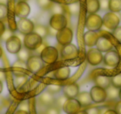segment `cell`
<instances>
[{
    "label": "cell",
    "instance_id": "20",
    "mask_svg": "<svg viewBox=\"0 0 121 114\" xmlns=\"http://www.w3.org/2000/svg\"><path fill=\"white\" fill-rule=\"evenodd\" d=\"M98 38L99 34L94 31L88 30L84 34V43L87 47H93L95 45Z\"/></svg>",
    "mask_w": 121,
    "mask_h": 114
},
{
    "label": "cell",
    "instance_id": "8",
    "mask_svg": "<svg viewBox=\"0 0 121 114\" xmlns=\"http://www.w3.org/2000/svg\"><path fill=\"white\" fill-rule=\"evenodd\" d=\"M103 25L107 28L109 30H114L119 26V18L116 14V13L109 12L104 14L102 19Z\"/></svg>",
    "mask_w": 121,
    "mask_h": 114
},
{
    "label": "cell",
    "instance_id": "15",
    "mask_svg": "<svg viewBox=\"0 0 121 114\" xmlns=\"http://www.w3.org/2000/svg\"><path fill=\"white\" fill-rule=\"evenodd\" d=\"M30 6L28 5V4L27 2L20 1V2H17V4H15L14 13H15L17 17L20 18V19L27 18L30 14Z\"/></svg>",
    "mask_w": 121,
    "mask_h": 114
},
{
    "label": "cell",
    "instance_id": "40",
    "mask_svg": "<svg viewBox=\"0 0 121 114\" xmlns=\"http://www.w3.org/2000/svg\"><path fill=\"white\" fill-rule=\"evenodd\" d=\"M13 67H22V68H26V62H23V61H21V60H17V62H14L13 64Z\"/></svg>",
    "mask_w": 121,
    "mask_h": 114
},
{
    "label": "cell",
    "instance_id": "11",
    "mask_svg": "<svg viewBox=\"0 0 121 114\" xmlns=\"http://www.w3.org/2000/svg\"><path fill=\"white\" fill-rule=\"evenodd\" d=\"M34 24L27 18L20 19L17 22V29L23 35H27L28 33L33 32Z\"/></svg>",
    "mask_w": 121,
    "mask_h": 114
},
{
    "label": "cell",
    "instance_id": "50",
    "mask_svg": "<svg viewBox=\"0 0 121 114\" xmlns=\"http://www.w3.org/2000/svg\"><path fill=\"white\" fill-rule=\"evenodd\" d=\"M3 88H4V85H3V82L0 81V93L3 92Z\"/></svg>",
    "mask_w": 121,
    "mask_h": 114
},
{
    "label": "cell",
    "instance_id": "22",
    "mask_svg": "<svg viewBox=\"0 0 121 114\" xmlns=\"http://www.w3.org/2000/svg\"><path fill=\"white\" fill-rule=\"evenodd\" d=\"M86 12L89 14H96L99 10V0H86Z\"/></svg>",
    "mask_w": 121,
    "mask_h": 114
},
{
    "label": "cell",
    "instance_id": "32",
    "mask_svg": "<svg viewBox=\"0 0 121 114\" xmlns=\"http://www.w3.org/2000/svg\"><path fill=\"white\" fill-rule=\"evenodd\" d=\"M62 89V87L60 85H56V84H51V85H48L47 87V91L49 92L52 94H56L58 93L59 92H60V90Z\"/></svg>",
    "mask_w": 121,
    "mask_h": 114
},
{
    "label": "cell",
    "instance_id": "41",
    "mask_svg": "<svg viewBox=\"0 0 121 114\" xmlns=\"http://www.w3.org/2000/svg\"><path fill=\"white\" fill-rule=\"evenodd\" d=\"M47 33H48V35L50 36H52V37H56V33H57V30L54 29L53 28H52L50 25L47 27Z\"/></svg>",
    "mask_w": 121,
    "mask_h": 114
},
{
    "label": "cell",
    "instance_id": "44",
    "mask_svg": "<svg viewBox=\"0 0 121 114\" xmlns=\"http://www.w3.org/2000/svg\"><path fill=\"white\" fill-rule=\"evenodd\" d=\"M115 112L118 114H121V100L118 102L115 105Z\"/></svg>",
    "mask_w": 121,
    "mask_h": 114
},
{
    "label": "cell",
    "instance_id": "28",
    "mask_svg": "<svg viewBox=\"0 0 121 114\" xmlns=\"http://www.w3.org/2000/svg\"><path fill=\"white\" fill-rule=\"evenodd\" d=\"M33 32L36 33L37 34H38L40 37H42V38H46L48 35V33H47V27L42 25V24H37V25L34 26Z\"/></svg>",
    "mask_w": 121,
    "mask_h": 114
},
{
    "label": "cell",
    "instance_id": "21",
    "mask_svg": "<svg viewBox=\"0 0 121 114\" xmlns=\"http://www.w3.org/2000/svg\"><path fill=\"white\" fill-rule=\"evenodd\" d=\"M95 83L96 86H99L103 88H107L111 84V77L104 75H99L95 78Z\"/></svg>",
    "mask_w": 121,
    "mask_h": 114
},
{
    "label": "cell",
    "instance_id": "25",
    "mask_svg": "<svg viewBox=\"0 0 121 114\" xmlns=\"http://www.w3.org/2000/svg\"><path fill=\"white\" fill-rule=\"evenodd\" d=\"M31 55H32V54H31V50L26 48L25 47L21 48V49L17 53V58H18L19 60L23 61V62H27V60L29 58V57H30Z\"/></svg>",
    "mask_w": 121,
    "mask_h": 114
},
{
    "label": "cell",
    "instance_id": "29",
    "mask_svg": "<svg viewBox=\"0 0 121 114\" xmlns=\"http://www.w3.org/2000/svg\"><path fill=\"white\" fill-rule=\"evenodd\" d=\"M60 108L56 107L55 105L47 107L45 110L39 111V114H60Z\"/></svg>",
    "mask_w": 121,
    "mask_h": 114
},
{
    "label": "cell",
    "instance_id": "48",
    "mask_svg": "<svg viewBox=\"0 0 121 114\" xmlns=\"http://www.w3.org/2000/svg\"><path fill=\"white\" fill-rule=\"evenodd\" d=\"M5 79V73L2 71H0V81H4Z\"/></svg>",
    "mask_w": 121,
    "mask_h": 114
},
{
    "label": "cell",
    "instance_id": "14",
    "mask_svg": "<svg viewBox=\"0 0 121 114\" xmlns=\"http://www.w3.org/2000/svg\"><path fill=\"white\" fill-rule=\"evenodd\" d=\"M6 48L8 52L13 54H17L22 48V42L20 38L15 35H13L6 41Z\"/></svg>",
    "mask_w": 121,
    "mask_h": 114
},
{
    "label": "cell",
    "instance_id": "33",
    "mask_svg": "<svg viewBox=\"0 0 121 114\" xmlns=\"http://www.w3.org/2000/svg\"><path fill=\"white\" fill-rule=\"evenodd\" d=\"M111 85L117 88H121V73L111 77Z\"/></svg>",
    "mask_w": 121,
    "mask_h": 114
},
{
    "label": "cell",
    "instance_id": "13",
    "mask_svg": "<svg viewBox=\"0 0 121 114\" xmlns=\"http://www.w3.org/2000/svg\"><path fill=\"white\" fill-rule=\"evenodd\" d=\"M103 61L106 66L114 67L119 63L120 57H119V54L118 53L117 51L111 49V50L106 52L105 55L103 57Z\"/></svg>",
    "mask_w": 121,
    "mask_h": 114
},
{
    "label": "cell",
    "instance_id": "51",
    "mask_svg": "<svg viewBox=\"0 0 121 114\" xmlns=\"http://www.w3.org/2000/svg\"><path fill=\"white\" fill-rule=\"evenodd\" d=\"M2 55H3V49H2V48L0 47V58H1Z\"/></svg>",
    "mask_w": 121,
    "mask_h": 114
},
{
    "label": "cell",
    "instance_id": "3",
    "mask_svg": "<svg viewBox=\"0 0 121 114\" xmlns=\"http://www.w3.org/2000/svg\"><path fill=\"white\" fill-rule=\"evenodd\" d=\"M85 26L87 28V30L96 32V31L99 30L103 26L102 18L96 14H89L86 17Z\"/></svg>",
    "mask_w": 121,
    "mask_h": 114
},
{
    "label": "cell",
    "instance_id": "26",
    "mask_svg": "<svg viewBox=\"0 0 121 114\" xmlns=\"http://www.w3.org/2000/svg\"><path fill=\"white\" fill-rule=\"evenodd\" d=\"M27 76L23 74H17L14 78V85L17 88H20L27 83Z\"/></svg>",
    "mask_w": 121,
    "mask_h": 114
},
{
    "label": "cell",
    "instance_id": "1",
    "mask_svg": "<svg viewBox=\"0 0 121 114\" xmlns=\"http://www.w3.org/2000/svg\"><path fill=\"white\" fill-rule=\"evenodd\" d=\"M40 57L44 63L52 64L58 59L59 52L56 48L52 46H46L40 53Z\"/></svg>",
    "mask_w": 121,
    "mask_h": 114
},
{
    "label": "cell",
    "instance_id": "34",
    "mask_svg": "<svg viewBox=\"0 0 121 114\" xmlns=\"http://www.w3.org/2000/svg\"><path fill=\"white\" fill-rule=\"evenodd\" d=\"M51 12L53 14H63V8L61 5L60 4H52V6L51 7L50 9Z\"/></svg>",
    "mask_w": 121,
    "mask_h": 114
},
{
    "label": "cell",
    "instance_id": "35",
    "mask_svg": "<svg viewBox=\"0 0 121 114\" xmlns=\"http://www.w3.org/2000/svg\"><path fill=\"white\" fill-rule=\"evenodd\" d=\"M66 99H67V97H66V96H60V97H59L58 98H56L55 100V103H54V105L56 106V107H57L58 108H62L63 105H64L65 102L66 101Z\"/></svg>",
    "mask_w": 121,
    "mask_h": 114
},
{
    "label": "cell",
    "instance_id": "46",
    "mask_svg": "<svg viewBox=\"0 0 121 114\" xmlns=\"http://www.w3.org/2000/svg\"><path fill=\"white\" fill-rule=\"evenodd\" d=\"M104 114H118L115 112V110H113V109H108L105 110V112H104Z\"/></svg>",
    "mask_w": 121,
    "mask_h": 114
},
{
    "label": "cell",
    "instance_id": "31",
    "mask_svg": "<svg viewBox=\"0 0 121 114\" xmlns=\"http://www.w3.org/2000/svg\"><path fill=\"white\" fill-rule=\"evenodd\" d=\"M8 17V7L6 4L0 3V21L4 22L7 20Z\"/></svg>",
    "mask_w": 121,
    "mask_h": 114
},
{
    "label": "cell",
    "instance_id": "53",
    "mask_svg": "<svg viewBox=\"0 0 121 114\" xmlns=\"http://www.w3.org/2000/svg\"><path fill=\"white\" fill-rule=\"evenodd\" d=\"M17 2H20V1H24V2H26V1H27V0H17Z\"/></svg>",
    "mask_w": 121,
    "mask_h": 114
},
{
    "label": "cell",
    "instance_id": "12",
    "mask_svg": "<svg viewBox=\"0 0 121 114\" xmlns=\"http://www.w3.org/2000/svg\"><path fill=\"white\" fill-rule=\"evenodd\" d=\"M82 106L76 98H67L65 102L62 109L67 114H76L81 109Z\"/></svg>",
    "mask_w": 121,
    "mask_h": 114
},
{
    "label": "cell",
    "instance_id": "19",
    "mask_svg": "<svg viewBox=\"0 0 121 114\" xmlns=\"http://www.w3.org/2000/svg\"><path fill=\"white\" fill-rule=\"evenodd\" d=\"M71 75V69L69 67H61L52 72V77L57 80H66Z\"/></svg>",
    "mask_w": 121,
    "mask_h": 114
},
{
    "label": "cell",
    "instance_id": "18",
    "mask_svg": "<svg viewBox=\"0 0 121 114\" xmlns=\"http://www.w3.org/2000/svg\"><path fill=\"white\" fill-rule=\"evenodd\" d=\"M62 90L67 98H76L79 93V86L76 83L67 84L62 87Z\"/></svg>",
    "mask_w": 121,
    "mask_h": 114
},
{
    "label": "cell",
    "instance_id": "39",
    "mask_svg": "<svg viewBox=\"0 0 121 114\" xmlns=\"http://www.w3.org/2000/svg\"><path fill=\"white\" fill-rule=\"evenodd\" d=\"M69 9L71 11V14H78L80 11V5L78 4H73L69 5Z\"/></svg>",
    "mask_w": 121,
    "mask_h": 114
},
{
    "label": "cell",
    "instance_id": "5",
    "mask_svg": "<svg viewBox=\"0 0 121 114\" xmlns=\"http://www.w3.org/2000/svg\"><path fill=\"white\" fill-rule=\"evenodd\" d=\"M79 50L77 47L72 43H69L61 47L60 49V57L64 60H72L78 57Z\"/></svg>",
    "mask_w": 121,
    "mask_h": 114
},
{
    "label": "cell",
    "instance_id": "27",
    "mask_svg": "<svg viewBox=\"0 0 121 114\" xmlns=\"http://www.w3.org/2000/svg\"><path fill=\"white\" fill-rule=\"evenodd\" d=\"M109 10L113 13L121 11V0H109Z\"/></svg>",
    "mask_w": 121,
    "mask_h": 114
},
{
    "label": "cell",
    "instance_id": "45",
    "mask_svg": "<svg viewBox=\"0 0 121 114\" xmlns=\"http://www.w3.org/2000/svg\"><path fill=\"white\" fill-rule=\"evenodd\" d=\"M6 27H5V24H4V22L2 21H0V37L2 36V34L4 33V32L5 31Z\"/></svg>",
    "mask_w": 121,
    "mask_h": 114
},
{
    "label": "cell",
    "instance_id": "16",
    "mask_svg": "<svg viewBox=\"0 0 121 114\" xmlns=\"http://www.w3.org/2000/svg\"><path fill=\"white\" fill-rule=\"evenodd\" d=\"M55 97H54L53 94L50 93L49 92H44L42 93H41L38 96V105L42 107H50V106L54 105L55 103Z\"/></svg>",
    "mask_w": 121,
    "mask_h": 114
},
{
    "label": "cell",
    "instance_id": "10",
    "mask_svg": "<svg viewBox=\"0 0 121 114\" xmlns=\"http://www.w3.org/2000/svg\"><path fill=\"white\" fill-rule=\"evenodd\" d=\"M103 57L102 52L97 48H91L86 52V60L91 65L96 66L102 62Z\"/></svg>",
    "mask_w": 121,
    "mask_h": 114
},
{
    "label": "cell",
    "instance_id": "42",
    "mask_svg": "<svg viewBox=\"0 0 121 114\" xmlns=\"http://www.w3.org/2000/svg\"><path fill=\"white\" fill-rule=\"evenodd\" d=\"M28 108H29V106L27 101H24V102H21L20 105H19V109H20V110L28 111Z\"/></svg>",
    "mask_w": 121,
    "mask_h": 114
},
{
    "label": "cell",
    "instance_id": "49",
    "mask_svg": "<svg viewBox=\"0 0 121 114\" xmlns=\"http://www.w3.org/2000/svg\"><path fill=\"white\" fill-rule=\"evenodd\" d=\"M76 114H88L87 112H86V111H81V110H80L79 112H77Z\"/></svg>",
    "mask_w": 121,
    "mask_h": 114
},
{
    "label": "cell",
    "instance_id": "24",
    "mask_svg": "<svg viewBox=\"0 0 121 114\" xmlns=\"http://www.w3.org/2000/svg\"><path fill=\"white\" fill-rule=\"evenodd\" d=\"M105 91H106V94H107V98L113 100V99H116L117 97H119V88L114 87L111 84L107 88H105Z\"/></svg>",
    "mask_w": 121,
    "mask_h": 114
},
{
    "label": "cell",
    "instance_id": "30",
    "mask_svg": "<svg viewBox=\"0 0 121 114\" xmlns=\"http://www.w3.org/2000/svg\"><path fill=\"white\" fill-rule=\"evenodd\" d=\"M37 3L39 7L42 9H43V10L50 9L52 4H53V3L51 0H37Z\"/></svg>",
    "mask_w": 121,
    "mask_h": 114
},
{
    "label": "cell",
    "instance_id": "4",
    "mask_svg": "<svg viewBox=\"0 0 121 114\" xmlns=\"http://www.w3.org/2000/svg\"><path fill=\"white\" fill-rule=\"evenodd\" d=\"M26 67L32 73H37L44 67V62L40 55H31L26 62Z\"/></svg>",
    "mask_w": 121,
    "mask_h": 114
},
{
    "label": "cell",
    "instance_id": "9",
    "mask_svg": "<svg viewBox=\"0 0 121 114\" xmlns=\"http://www.w3.org/2000/svg\"><path fill=\"white\" fill-rule=\"evenodd\" d=\"M90 94H91L92 101L96 103H100L107 99V94H106L105 89L99 87V86L95 85L93 87H91V91H90Z\"/></svg>",
    "mask_w": 121,
    "mask_h": 114
},
{
    "label": "cell",
    "instance_id": "7",
    "mask_svg": "<svg viewBox=\"0 0 121 114\" xmlns=\"http://www.w3.org/2000/svg\"><path fill=\"white\" fill-rule=\"evenodd\" d=\"M49 25L56 30H60L67 26V19L63 14H53L49 19Z\"/></svg>",
    "mask_w": 121,
    "mask_h": 114
},
{
    "label": "cell",
    "instance_id": "38",
    "mask_svg": "<svg viewBox=\"0 0 121 114\" xmlns=\"http://www.w3.org/2000/svg\"><path fill=\"white\" fill-rule=\"evenodd\" d=\"M113 36H114L119 42L121 43V27L118 26L115 29L113 30Z\"/></svg>",
    "mask_w": 121,
    "mask_h": 114
},
{
    "label": "cell",
    "instance_id": "6",
    "mask_svg": "<svg viewBox=\"0 0 121 114\" xmlns=\"http://www.w3.org/2000/svg\"><path fill=\"white\" fill-rule=\"evenodd\" d=\"M56 38L60 45H66V44L71 43V41L73 39V32L70 28L66 27L57 31Z\"/></svg>",
    "mask_w": 121,
    "mask_h": 114
},
{
    "label": "cell",
    "instance_id": "23",
    "mask_svg": "<svg viewBox=\"0 0 121 114\" xmlns=\"http://www.w3.org/2000/svg\"><path fill=\"white\" fill-rule=\"evenodd\" d=\"M76 98L79 101V102L81 103V106H88L92 102L91 94H90V92H79Z\"/></svg>",
    "mask_w": 121,
    "mask_h": 114
},
{
    "label": "cell",
    "instance_id": "47",
    "mask_svg": "<svg viewBox=\"0 0 121 114\" xmlns=\"http://www.w3.org/2000/svg\"><path fill=\"white\" fill-rule=\"evenodd\" d=\"M14 114H29V112L27 111H24V110H20L18 109L17 111H16Z\"/></svg>",
    "mask_w": 121,
    "mask_h": 114
},
{
    "label": "cell",
    "instance_id": "37",
    "mask_svg": "<svg viewBox=\"0 0 121 114\" xmlns=\"http://www.w3.org/2000/svg\"><path fill=\"white\" fill-rule=\"evenodd\" d=\"M99 9L103 11L109 10V0H99Z\"/></svg>",
    "mask_w": 121,
    "mask_h": 114
},
{
    "label": "cell",
    "instance_id": "52",
    "mask_svg": "<svg viewBox=\"0 0 121 114\" xmlns=\"http://www.w3.org/2000/svg\"><path fill=\"white\" fill-rule=\"evenodd\" d=\"M119 97L121 100V88H119Z\"/></svg>",
    "mask_w": 121,
    "mask_h": 114
},
{
    "label": "cell",
    "instance_id": "17",
    "mask_svg": "<svg viewBox=\"0 0 121 114\" xmlns=\"http://www.w3.org/2000/svg\"><path fill=\"white\" fill-rule=\"evenodd\" d=\"M96 48L101 52H106L113 48V43L109 38L106 37H99L97 42H96Z\"/></svg>",
    "mask_w": 121,
    "mask_h": 114
},
{
    "label": "cell",
    "instance_id": "36",
    "mask_svg": "<svg viewBox=\"0 0 121 114\" xmlns=\"http://www.w3.org/2000/svg\"><path fill=\"white\" fill-rule=\"evenodd\" d=\"M13 35V34L12 30H10V29H5V31L4 32V33L2 34L1 37H0V39H1L2 41H4V42H6V41H7L8 39H9V38Z\"/></svg>",
    "mask_w": 121,
    "mask_h": 114
},
{
    "label": "cell",
    "instance_id": "2",
    "mask_svg": "<svg viewBox=\"0 0 121 114\" xmlns=\"http://www.w3.org/2000/svg\"><path fill=\"white\" fill-rule=\"evenodd\" d=\"M42 43H43V38L34 32L25 35L23 39L24 47L31 51L37 49L42 45Z\"/></svg>",
    "mask_w": 121,
    "mask_h": 114
},
{
    "label": "cell",
    "instance_id": "43",
    "mask_svg": "<svg viewBox=\"0 0 121 114\" xmlns=\"http://www.w3.org/2000/svg\"><path fill=\"white\" fill-rule=\"evenodd\" d=\"M86 112L88 114H99V109L97 107H92L86 110Z\"/></svg>",
    "mask_w": 121,
    "mask_h": 114
}]
</instances>
